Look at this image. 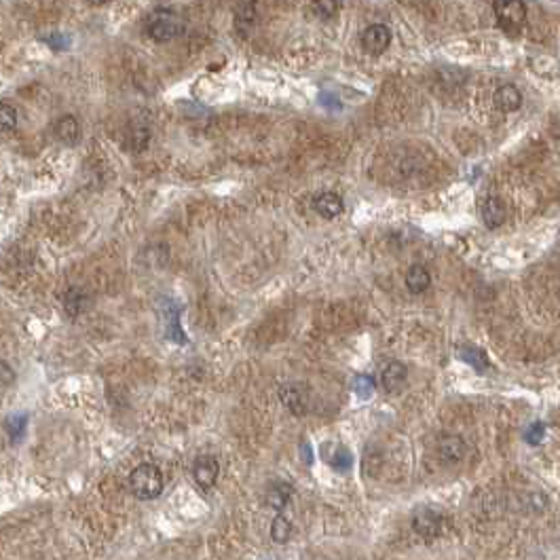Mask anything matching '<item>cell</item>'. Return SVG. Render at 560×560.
<instances>
[{
  "label": "cell",
  "mask_w": 560,
  "mask_h": 560,
  "mask_svg": "<svg viewBox=\"0 0 560 560\" xmlns=\"http://www.w3.org/2000/svg\"><path fill=\"white\" fill-rule=\"evenodd\" d=\"M163 484H165L163 474L153 463H142L129 474V490L134 492V497H138L142 501L157 499L163 492Z\"/></svg>",
  "instance_id": "6da1fadb"
},
{
  "label": "cell",
  "mask_w": 560,
  "mask_h": 560,
  "mask_svg": "<svg viewBox=\"0 0 560 560\" xmlns=\"http://www.w3.org/2000/svg\"><path fill=\"white\" fill-rule=\"evenodd\" d=\"M184 30V19L169 9H157L146 19V34L155 43H169Z\"/></svg>",
  "instance_id": "7a4b0ae2"
},
{
  "label": "cell",
  "mask_w": 560,
  "mask_h": 560,
  "mask_svg": "<svg viewBox=\"0 0 560 560\" xmlns=\"http://www.w3.org/2000/svg\"><path fill=\"white\" fill-rule=\"evenodd\" d=\"M495 15L503 32L516 34L527 23V4L524 0H495Z\"/></svg>",
  "instance_id": "3957f363"
},
{
  "label": "cell",
  "mask_w": 560,
  "mask_h": 560,
  "mask_svg": "<svg viewBox=\"0 0 560 560\" xmlns=\"http://www.w3.org/2000/svg\"><path fill=\"white\" fill-rule=\"evenodd\" d=\"M412 527H414V533L421 535L423 539H436L444 533L446 518L434 507H419L412 514Z\"/></svg>",
  "instance_id": "277c9868"
},
{
  "label": "cell",
  "mask_w": 560,
  "mask_h": 560,
  "mask_svg": "<svg viewBox=\"0 0 560 560\" xmlns=\"http://www.w3.org/2000/svg\"><path fill=\"white\" fill-rule=\"evenodd\" d=\"M392 45V32L385 23H372L362 34V47L370 55H381Z\"/></svg>",
  "instance_id": "5b68a950"
},
{
  "label": "cell",
  "mask_w": 560,
  "mask_h": 560,
  "mask_svg": "<svg viewBox=\"0 0 560 560\" xmlns=\"http://www.w3.org/2000/svg\"><path fill=\"white\" fill-rule=\"evenodd\" d=\"M279 400L292 414H305L309 410V389L301 383H288L279 389Z\"/></svg>",
  "instance_id": "8992f818"
},
{
  "label": "cell",
  "mask_w": 560,
  "mask_h": 560,
  "mask_svg": "<svg viewBox=\"0 0 560 560\" xmlns=\"http://www.w3.org/2000/svg\"><path fill=\"white\" fill-rule=\"evenodd\" d=\"M218 474H220V465H218V459L212 457V455L199 457L195 461V465H193V478L203 490H210L216 484Z\"/></svg>",
  "instance_id": "52a82bcc"
},
{
  "label": "cell",
  "mask_w": 560,
  "mask_h": 560,
  "mask_svg": "<svg viewBox=\"0 0 560 560\" xmlns=\"http://www.w3.org/2000/svg\"><path fill=\"white\" fill-rule=\"evenodd\" d=\"M438 459L446 465H457L465 457V442L461 436H444L438 442Z\"/></svg>",
  "instance_id": "ba28073f"
},
{
  "label": "cell",
  "mask_w": 560,
  "mask_h": 560,
  "mask_svg": "<svg viewBox=\"0 0 560 560\" xmlns=\"http://www.w3.org/2000/svg\"><path fill=\"white\" fill-rule=\"evenodd\" d=\"M408 381V370L402 362H389L383 370H381V385L387 394L396 396L406 387Z\"/></svg>",
  "instance_id": "9c48e42d"
},
{
  "label": "cell",
  "mask_w": 560,
  "mask_h": 560,
  "mask_svg": "<svg viewBox=\"0 0 560 560\" xmlns=\"http://www.w3.org/2000/svg\"><path fill=\"white\" fill-rule=\"evenodd\" d=\"M53 136L64 144V146H75L80 140V123L72 114H62L53 123Z\"/></svg>",
  "instance_id": "30bf717a"
},
{
  "label": "cell",
  "mask_w": 560,
  "mask_h": 560,
  "mask_svg": "<svg viewBox=\"0 0 560 560\" xmlns=\"http://www.w3.org/2000/svg\"><path fill=\"white\" fill-rule=\"evenodd\" d=\"M505 218H507V210L499 197H486L482 201V220L486 229H499L505 222Z\"/></svg>",
  "instance_id": "8fae6325"
},
{
  "label": "cell",
  "mask_w": 560,
  "mask_h": 560,
  "mask_svg": "<svg viewBox=\"0 0 560 560\" xmlns=\"http://www.w3.org/2000/svg\"><path fill=\"white\" fill-rule=\"evenodd\" d=\"M91 307V296L87 290H82L79 286H72L66 294H64V311L70 318H79L82 313H87Z\"/></svg>",
  "instance_id": "7c38bea8"
},
{
  "label": "cell",
  "mask_w": 560,
  "mask_h": 560,
  "mask_svg": "<svg viewBox=\"0 0 560 560\" xmlns=\"http://www.w3.org/2000/svg\"><path fill=\"white\" fill-rule=\"evenodd\" d=\"M313 210L320 214L321 218L332 220V218H336V216L343 214V199H340L336 193L325 190V193H320V195L316 197V201H313Z\"/></svg>",
  "instance_id": "4fadbf2b"
},
{
  "label": "cell",
  "mask_w": 560,
  "mask_h": 560,
  "mask_svg": "<svg viewBox=\"0 0 560 560\" xmlns=\"http://www.w3.org/2000/svg\"><path fill=\"white\" fill-rule=\"evenodd\" d=\"M495 102L503 112H514L522 106V93L514 85H501L495 93Z\"/></svg>",
  "instance_id": "5bb4252c"
},
{
  "label": "cell",
  "mask_w": 560,
  "mask_h": 560,
  "mask_svg": "<svg viewBox=\"0 0 560 560\" xmlns=\"http://www.w3.org/2000/svg\"><path fill=\"white\" fill-rule=\"evenodd\" d=\"M431 286V275L423 264H412L406 273V288L412 294H423Z\"/></svg>",
  "instance_id": "9a60e30c"
},
{
  "label": "cell",
  "mask_w": 560,
  "mask_h": 560,
  "mask_svg": "<svg viewBox=\"0 0 560 560\" xmlns=\"http://www.w3.org/2000/svg\"><path fill=\"white\" fill-rule=\"evenodd\" d=\"M290 497H292V486L288 482H273L269 488H266V505L273 507V510H284L288 503H290Z\"/></svg>",
  "instance_id": "2e32d148"
},
{
  "label": "cell",
  "mask_w": 560,
  "mask_h": 560,
  "mask_svg": "<svg viewBox=\"0 0 560 560\" xmlns=\"http://www.w3.org/2000/svg\"><path fill=\"white\" fill-rule=\"evenodd\" d=\"M290 535H292V522L286 518V516H275V520H273V524H271V537H273V542H277V544H286L288 539H290Z\"/></svg>",
  "instance_id": "e0dca14e"
},
{
  "label": "cell",
  "mask_w": 560,
  "mask_h": 560,
  "mask_svg": "<svg viewBox=\"0 0 560 560\" xmlns=\"http://www.w3.org/2000/svg\"><path fill=\"white\" fill-rule=\"evenodd\" d=\"M17 127V110L9 102H0V134H11Z\"/></svg>",
  "instance_id": "ac0fdd59"
},
{
  "label": "cell",
  "mask_w": 560,
  "mask_h": 560,
  "mask_svg": "<svg viewBox=\"0 0 560 560\" xmlns=\"http://www.w3.org/2000/svg\"><path fill=\"white\" fill-rule=\"evenodd\" d=\"M26 425H28V416H26V414H11V416L4 421V429H6V434H9V438H11L13 442H17V440L23 436Z\"/></svg>",
  "instance_id": "d6986e66"
},
{
  "label": "cell",
  "mask_w": 560,
  "mask_h": 560,
  "mask_svg": "<svg viewBox=\"0 0 560 560\" xmlns=\"http://www.w3.org/2000/svg\"><path fill=\"white\" fill-rule=\"evenodd\" d=\"M328 459H330V465H332L334 470H338V472H343V470H349V468H351V463H353V457H351V453H349L347 448H343V446H336V448H334V453H332Z\"/></svg>",
  "instance_id": "ffe728a7"
},
{
  "label": "cell",
  "mask_w": 560,
  "mask_h": 560,
  "mask_svg": "<svg viewBox=\"0 0 560 560\" xmlns=\"http://www.w3.org/2000/svg\"><path fill=\"white\" fill-rule=\"evenodd\" d=\"M338 9H340V2H338V0H313V2H311V11H313L318 17H323V19L334 17V15L338 13Z\"/></svg>",
  "instance_id": "44dd1931"
},
{
  "label": "cell",
  "mask_w": 560,
  "mask_h": 560,
  "mask_svg": "<svg viewBox=\"0 0 560 560\" xmlns=\"http://www.w3.org/2000/svg\"><path fill=\"white\" fill-rule=\"evenodd\" d=\"M372 389H375V383H372V379L366 377V375H362V377H357V379L353 381V392H355L357 396H362V398H368V396L372 394Z\"/></svg>",
  "instance_id": "7402d4cb"
},
{
  "label": "cell",
  "mask_w": 560,
  "mask_h": 560,
  "mask_svg": "<svg viewBox=\"0 0 560 560\" xmlns=\"http://www.w3.org/2000/svg\"><path fill=\"white\" fill-rule=\"evenodd\" d=\"M544 436H546V427H544L542 423L531 425L529 431H527V440H529V444H539V442L544 440Z\"/></svg>",
  "instance_id": "603a6c76"
},
{
  "label": "cell",
  "mask_w": 560,
  "mask_h": 560,
  "mask_svg": "<svg viewBox=\"0 0 560 560\" xmlns=\"http://www.w3.org/2000/svg\"><path fill=\"white\" fill-rule=\"evenodd\" d=\"M13 377H15L13 370H11L6 364L0 362V389H2V387H9V385L13 383Z\"/></svg>",
  "instance_id": "cb8c5ba5"
},
{
  "label": "cell",
  "mask_w": 560,
  "mask_h": 560,
  "mask_svg": "<svg viewBox=\"0 0 560 560\" xmlns=\"http://www.w3.org/2000/svg\"><path fill=\"white\" fill-rule=\"evenodd\" d=\"M97 2H110V0H97Z\"/></svg>",
  "instance_id": "d4e9b609"
}]
</instances>
